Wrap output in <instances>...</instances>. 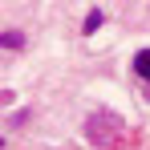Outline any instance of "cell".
<instances>
[{"instance_id":"1","label":"cell","mask_w":150,"mask_h":150,"mask_svg":"<svg viewBox=\"0 0 150 150\" xmlns=\"http://www.w3.org/2000/svg\"><path fill=\"white\" fill-rule=\"evenodd\" d=\"M114 130H118V126L110 122L105 114H98V118H89V122H85V134H89V142H98V146H110V142H114Z\"/></svg>"},{"instance_id":"2","label":"cell","mask_w":150,"mask_h":150,"mask_svg":"<svg viewBox=\"0 0 150 150\" xmlns=\"http://www.w3.org/2000/svg\"><path fill=\"white\" fill-rule=\"evenodd\" d=\"M134 73H138V77H150V49H138V53H134Z\"/></svg>"},{"instance_id":"3","label":"cell","mask_w":150,"mask_h":150,"mask_svg":"<svg viewBox=\"0 0 150 150\" xmlns=\"http://www.w3.org/2000/svg\"><path fill=\"white\" fill-rule=\"evenodd\" d=\"M0 49H25V33H0Z\"/></svg>"},{"instance_id":"4","label":"cell","mask_w":150,"mask_h":150,"mask_svg":"<svg viewBox=\"0 0 150 150\" xmlns=\"http://www.w3.org/2000/svg\"><path fill=\"white\" fill-rule=\"evenodd\" d=\"M101 21H105V16H101V8H89V16H85V25H81V28H85V33H98Z\"/></svg>"},{"instance_id":"5","label":"cell","mask_w":150,"mask_h":150,"mask_svg":"<svg viewBox=\"0 0 150 150\" xmlns=\"http://www.w3.org/2000/svg\"><path fill=\"white\" fill-rule=\"evenodd\" d=\"M0 146H4V138H0Z\"/></svg>"},{"instance_id":"6","label":"cell","mask_w":150,"mask_h":150,"mask_svg":"<svg viewBox=\"0 0 150 150\" xmlns=\"http://www.w3.org/2000/svg\"><path fill=\"white\" fill-rule=\"evenodd\" d=\"M146 81H150V77H146Z\"/></svg>"}]
</instances>
